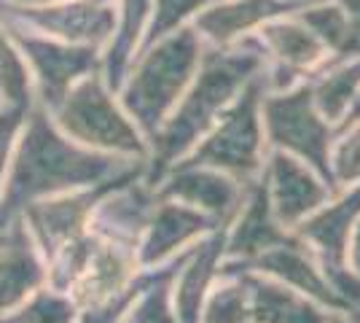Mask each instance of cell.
<instances>
[{"instance_id": "6da1fadb", "label": "cell", "mask_w": 360, "mask_h": 323, "mask_svg": "<svg viewBox=\"0 0 360 323\" xmlns=\"http://www.w3.org/2000/svg\"><path fill=\"white\" fill-rule=\"evenodd\" d=\"M261 68H264V49L253 41L231 44L224 49H205L194 81L188 84V89L183 92L165 124L159 127V132L150 138L153 184L165 175L175 159L188 154L196 140L210 132L212 124L218 122V113H224L234 103L242 87L255 73H261Z\"/></svg>"}, {"instance_id": "7a4b0ae2", "label": "cell", "mask_w": 360, "mask_h": 323, "mask_svg": "<svg viewBox=\"0 0 360 323\" xmlns=\"http://www.w3.org/2000/svg\"><path fill=\"white\" fill-rule=\"evenodd\" d=\"M205 49L207 46L199 32L186 25L137 51L116 94L146 143L159 132V127L194 81Z\"/></svg>"}, {"instance_id": "3957f363", "label": "cell", "mask_w": 360, "mask_h": 323, "mask_svg": "<svg viewBox=\"0 0 360 323\" xmlns=\"http://www.w3.org/2000/svg\"><path fill=\"white\" fill-rule=\"evenodd\" d=\"M49 116L68 138L91 151L132 156L148 151L143 132L129 119L116 89L100 76V70L75 81L60 103L49 108Z\"/></svg>"}, {"instance_id": "277c9868", "label": "cell", "mask_w": 360, "mask_h": 323, "mask_svg": "<svg viewBox=\"0 0 360 323\" xmlns=\"http://www.w3.org/2000/svg\"><path fill=\"white\" fill-rule=\"evenodd\" d=\"M264 76L255 73L234 103L224 110V119L212 124L202 146L188 156L183 165H202V167L224 170L237 181L248 184L261 172V100H264Z\"/></svg>"}, {"instance_id": "5b68a950", "label": "cell", "mask_w": 360, "mask_h": 323, "mask_svg": "<svg viewBox=\"0 0 360 323\" xmlns=\"http://www.w3.org/2000/svg\"><path fill=\"white\" fill-rule=\"evenodd\" d=\"M261 113L271 146L288 148L299 159L309 162V167L330 189H336L330 172V127L312 103V87L301 84L296 89L271 94L261 100Z\"/></svg>"}, {"instance_id": "8992f818", "label": "cell", "mask_w": 360, "mask_h": 323, "mask_svg": "<svg viewBox=\"0 0 360 323\" xmlns=\"http://www.w3.org/2000/svg\"><path fill=\"white\" fill-rule=\"evenodd\" d=\"M0 19L11 30L16 46L25 57V65L30 70L32 97L46 110L57 106L75 81L100 70V49L65 44L57 38L27 30V27L16 25L6 16H0Z\"/></svg>"}, {"instance_id": "52a82bcc", "label": "cell", "mask_w": 360, "mask_h": 323, "mask_svg": "<svg viewBox=\"0 0 360 323\" xmlns=\"http://www.w3.org/2000/svg\"><path fill=\"white\" fill-rule=\"evenodd\" d=\"M0 16L16 25L35 30L49 38H57L75 46L103 49L113 27V6L110 0H62L44 8L25 11H3Z\"/></svg>"}, {"instance_id": "ba28073f", "label": "cell", "mask_w": 360, "mask_h": 323, "mask_svg": "<svg viewBox=\"0 0 360 323\" xmlns=\"http://www.w3.org/2000/svg\"><path fill=\"white\" fill-rule=\"evenodd\" d=\"M218 272L224 277L234 275V272H261V275L274 277V280L296 289L304 296L315 299L317 305H323V308L347 312V305L339 299V293L330 289V283L317 270L312 256L307 253V248L296 243V240H288L283 246L269 248V251H264L261 256H255L250 262H226L221 264Z\"/></svg>"}, {"instance_id": "9c48e42d", "label": "cell", "mask_w": 360, "mask_h": 323, "mask_svg": "<svg viewBox=\"0 0 360 323\" xmlns=\"http://www.w3.org/2000/svg\"><path fill=\"white\" fill-rule=\"evenodd\" d=\"M264 178L269 186L271 213L280 227H296L301 218L326 205L333 191L320 175H315V170L285 151H274L269 156Z\"/></svg>"}, {"instance_id": "30bf717a", "label": "cell", "mask_w": 360, "mask_h": 323, "mask_svg": "<svg viewBox=\"0 0 360 323\" xmlns=\"http://www.w3.org/2000/svg\"><path fill=\"white\" fill-rule=\"evenodd\" d=\"M258 41H261L264 54H271V60H274L271 87L280 89V92L288 89L296 76L315 70L328 54L326 44L301 19H280V16H274V19L261 25Z\"/></svg>"}, {"instance_id": "8fae6325", "label": "cell", "mask_w": 360, "mask_h": 323, "mask_svg": "<svg viewBox=\"0 0 360 323\" xmlns=\"http://www.w3.org/2000/svg\"><path fill=\"white\" fill-rule=\"evenodd\" d=\"M299 0H212L194 16L191 27L199 32L205 46L224 49L237 44L242 32L261 27L274 16L299 8Z\"/></svg>"}, {"instance_id": "7c38bea8", "label": "cell", "mask_w": 360, "mask_h": 323, "mask_svg": "<svg viewBox=\"0 0 360 323\" xmlns=\"http://www.w3.org/2000/svg\"><path fill=\"white\" fill-rule=\"evenodd\" d=\"M288 240L293 237H288L280 229V224L274 221V213H271L266 178L248 181L245 205H240V218L224 243V253L229 256V262H250L264 251L283 246Z\"/></svg>"}, {"instance_id": "4fadbf2b", "label": "cell", "mask_w": 360, "mask_h": 323, "mask_svg": "<svg viewBox=\"0 0 360 323\" xmlns=\"http://www.w3.org/2000/svg\"><path fill=\"white\" fill-rule=\"evenodd\" d=\"M242 181L234 175H229L224 170L202 167V165H180L175 175L169 178L165 194L167 197H178V200L196 205L202 210L215 218V221H226L240 210L245 191H242Z\"/></svg>"}, {"instance_id": "5bb4252c", "label": "cell", "mask_w": 360, "mask_h": 323, "mask_svg": "<svg viewBox=\"0 0 360 323\" xmlns=\"http://www.w3.org/2000/svg\"><path fill=\"white\" fill-rule=\"evenodd\" d=\"M245 280L250 293V323H345L323 312L309 296L299 293L269 275L234 272Z\"/></svg>"}, {"instance_id": "9a60e30c", "label": "cell", "mask_w": 360, "mask_h": 323, "mask_svg": "<svg viewBox=\"0 0 360 323\" xmlns=\"http://www.w3.org/2000/svg\"><path fill=\"white\" fill-rule=\"evenodd\" d=\"M113 6V27L105 46L100 49V76L113 89H119L121 78L143 49L150 19V0H110Z\"/></svg>"}, {"instance_id": "2e32d148", "label": "cell", "mask_w": 360, "mask_h": 323, "mask_svg": "<svg viewBox=\"0 0 360 323\" xmlns=\"http://www.w3.org/2000/svg\"><path fill=\"white\" fill-rule=\"evenodd\" d=\"M360 218V186L352 189L347 197L317 210L315 215L299 221V237L304 243H312L320 256V264H345V253L349 246L352 227Z\"/></svg>"}, {"instance_id": "e0dca14e", "label": "cell", "mask_w": 360, "mask_h": 323, "mask_svg": "<svg viewBox=\"0 0 360 323\" xmlns=\"http://www.w3.org/2000/svg\"><path fill=\"white\" fill-rule=\"evenodd\" d=\"M215 224H221V221H215L212 215L199 213V210H191V208L162 205L150 224V234L143 248V262H162L167 253H172L175 248H180L188 240H194L196 234L212 229Z\"/></svg>"}, {"instance_id": "ac0fdd59", "label": "cell", "mask_w": 360, "mask_h": 323, "mask_svg": "<svg viewBox=\"0 0 360 323\" xmlns=\"http://www.w3.org/2000/svg\"><path fill=\"white\" fill-rule=\"evenodd\" d=\"M226 232H215L202 248H194L191 259L186 262L183 277L178 286V318L180 323H199L205 291L210 286L212 275L218 272V259L224 256Z\"/></svg>"}, {"instance_id": "d6986e66", "label": "cell", "mask_w": 360, "mask_h": 323, "mask_svg": "<svg viewBox=\"0 0 360 323\" xmlns=\"http://www.w3.org/2000/svg\"><path fill=\"white\" fill-rule=\"evenodd\" d=\"M360 89V57L352 62H330L312 84V103L328 122H342L347 108Z\"/></svg>"}, {"instance_id": "ffe728a7", "label": "cell", "mask_w": 360, "mask_h": 323, "mask_svg": "<svg viewBox=\"0 0 360 323\" xmlns=\"http://www.w3.org/2000/svg\"><path fill=\"white\" fill-rule=\"evenodd\" d=\"M299 19L312 27L315 35L333 51L342 62L345 57H360V27L345 14L339 3H320V6H304Z\"/></svg>"}, {"instance_id": "44dd1931", "label": "cell", "mask_w": 360, "mask_h": 323, "mask_svg": "<svg viewBox=\"0 0 360 323\" xmlns=\"http://www.w3.org/2000/svg\"><path fill=\"white\" fill-rule=\"evenodd\" d=\"M0 103L8 106H32V81L25 57L16 46L14 35L0 19Z\"/></svg>"}, {"instance_id": "7402d4cb", "label": "cell", "mask_w": 360, "mask_h": 323, "mask_svg": "<svg viewBox=\"0 0 360 323\" xmlns=\"http://www.w3.org/2000/svg\"><path fill=\"white\" fill-rule=\"evenodd\" d=\"M224 286L207 299L202 323H250V293L240 275H226Z\"/></svg>"}, {"instance_id": "603a6c76", "label": "cell", "mask_w": 360, "mask_h": 323, "mask_svg": "<svg viewBox=\"0 0 360 323\" xmlns=\"http://www.w3.org/2000/svg\"><path fill=\"white\" fill-rule=\"evenodd\" d=\"M210 3L212 0H150V19L143 46H148V44L165 38L169 32L191 25L194 16Z\"/></svg>"}, {"instance_id": "cb8c5ba5", "label": "cell", "mask_w": 360, "mask_h": 323, "mask_svg": "<svg viewBox=\"0 0 360 323\" xmlns=\"http://www.w3.org/2000/svg\"><path fill=\"white\" fill-rule=\"evenodd\" d=\"M347 129L349 132L330 156V172H333V186L336 189L360 181V122H355Z\"/></svg>"}, {"instance_id": "d4e9b609", "label": "cell", "mask_w": 360, "mask_h": 323, "mask_svg": "<svg viewBox=\"0 0 360 323\" xmlns=\"http://www.w3.org/2000/svg\"><path fill=\"white\" fill-rule=\"evenodd\" d=\"M175 275V267L162 270L159 275H153V286H150L146 302L137 308V312L132 315V323H178L175 315L169 312V277Z\"/></svg>"}, {"instance_id": "484cf974", "label": "cell", "mask_w": 360, "mask_h": 323, "mask_svg": "<svg viewBox=\"0 0 360 323\" xmlns=\"http://www.w3.org/2000/svg\"><path fill=\"white\" fill-rule=\"evenodd\" d=\"M62 0H0L3 11H25V8H44V6H54Z\"/></svg>"}, {"instance_id": "4316f807", "label": "cell", "mask_w": 360, "mask_h": 323, "mask_svg": "<svg viewBox=\"0 0 360 323\" xmlns=\"http://www.w3.org/2000/svg\"><path fill=\"white\" fill-rule=\"evenodd\" d=\"M349 248V264H352V272L360 275V224L355 221V227H352V246Z\"/></svg>"}, {"instance_id": "83f0119b", "label": "cell", "mask_w": 360, "mask_h": 323, "mask_svg": "<svg viewBox=\"0 0 360 323\" xmlns=\"http://www.w3.org/2000/svg\"><path fill=\"white\" fill-rule=\"evenodd\" d=\"M355 122H360V89L355 92V97H352V103H349V108H347L345 119H342V129H347V127H352Z\"/></svg>"}, {"instance_id": "f1b7e54d", "label": "cell", "mask_w": 360, "mask_h": 323, "mask_svg": "<svg viewBox=\"0 0 360 323\" xmlns=\"http://www.w3.org/2000/svg\"><path fill=\"white\" fill-rule=\"evenodd\" d=\"M336 3L345 8V14L360 27V0H336Z\"/></svg>"}]
</instances>
